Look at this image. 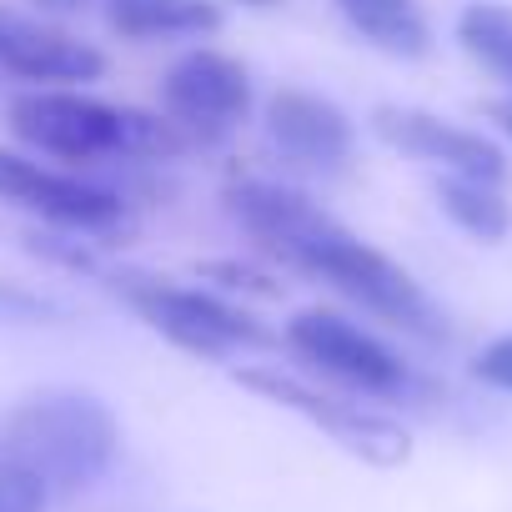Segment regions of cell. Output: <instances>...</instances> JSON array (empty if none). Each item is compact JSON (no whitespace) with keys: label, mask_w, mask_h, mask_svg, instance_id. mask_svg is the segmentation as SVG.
I'll list each match as a JSON object with an SVG mask.
<instances>
[{"label":"cell","mask_w":512,"mask_h":512,"mask_svg":"<svg viewBox=\"0 0 512 512\" xmlns=\"http://www.w3.org/2000/svg\"><path fill=\"white\" fill-rule=\"evenodd\" d=\"M226 211L241 221V231L256 246L272 251L277 262L337 287L342 297H352L372 317H382L402 332H417V337H442L447 332L442 312L417 287V277L402 262H392L387 251L367 246L352 226H342L312 196H302L292 186H277V181H236L226 191Z\"/></svg>","instance_id":"6da1fadb"},{"label":"cell","mask_w":512,"mask_h":512,"mask_svg":"<svg viewBox=\"0 0 512 512\" xmlns=\"http://www.w3.org/2000/svg\"><path fill=\"white\" fill-rule=\"evenodd\" d=\"M121 427L111 407L91 392L51 387L11 407V417L0 422V452L16 457L51 497L56 492H81L106 467L116 462Z\"/></svg>","instance_id":"7a4b0ae2"},{"label":"cell","mask_w":512,"mask_h":512,"mask_svg":"<svg viewBox=\"0 0 512 512\" xmlns=\"http://www.w3.org/2000/svg\"><path fill=\"white\" fill-rule=\"evenodd\" d=\"M11 131L61 161H111V156H176L186 136L126 106H106L81 91H31L11 101Z\"/></svg>","instance_id":"3957f363"},{"label":"cell","mask_w":512,"mask_h":512,"mask_svg":"<svg viewBox=\"0 0 512 512\" xmlns=\"http://www.w3.org/2000/svg\"><path fill=\"white\" fill-rule=\"evenodd\" d=\"M111 287L126 297V307L146 327H156L166 342H176L181 352H196V357H226V352H241V347H272L277 342L241 307H226L221 297H206V292H191V287H171L161 277L121 272V277H111Z\"/></svg>","instance_id":"277c9868"},{"label":"cell","mask_w":512,"mask_h":512,"mask_svg":"<svg viewBox=\"0 0 512 512\" xmlns=\"http://www.w3.org/2000/svg\"><path fill=\"white\" fill-rule=\"evenodd\" d=\"M236 382H241L246 392H256V397H267V402H277V407L307 417L312 427H322L332 442H342V447L357 452L362 462L397 467V462H407V452H412V442H407V432H402L397 422H387V417H377V412H362V407H352V402H337V397H327V392H312L307 382H297V377H287V372H277V367H241Z\"/></svg>","instance_id":"5b68a950"},{"label":"cell","mask_w":512,"mask_h":512,"mask_svg":"<svg viewBox=\"0 0 512 512\" xmlns=\"http://www.w3.org/2000/svg\"><path fill=\"white\" fill-rule=\"evenodd\" d=\"M161 106L186 141H221L251 111V76L221 51H191L161 81Z\"/></svg>","instance_id":"8992f818"},{"label":"cell","mask_w":512,"mask_h":512,"mask_svg":"<svg viewBox=\"0 0 512 512\" xmlns=\"http://www.w3.org/2000/svg\"><path fill=\"white\" fill-rule=\"evenodd\" d=\"M287 342L312 367L332 372L337 382H347L357 392H372V397H402V392H412L407 362L392 347H382L372 332H362L347 317H337V312H322V307L297 312L287 322Z\"/></svg>","instance_id":"52a82bcc"},{"label":"cell","mask_w":512,"mask_h":512,"mask_svg":"<svg viewBox=\"0 0 512 512\" xmlns=\"http://www.w3.org/2000/svg\"><path fill=\"white\" fill-rule=\"evenodd\" d=\"M0 201L36 211L41 221H56V226H81V231H111L126 221V201L116 191H101L81 176L51 171L6 146H0Z\"/></svg>","instance_id":"ba28073f"},{"label":"cell","mask_w":512,"mask_h":512,"mask_svg":"<svg viewBox=\"0 0 512 512\" xmlns=\"http://www.w3.org/2000/svg\"><path fill=\"white\" fill-rule=\"evenodd\" d=\"M372 131H377L387 146H397V151H407V156H417V161L442 166L447 176H477V181H497V186H502V176H507L502 146H492L487 136H477V131H467V126H452V121H442V116H432V111H417V106H377V111H372Z\"/></svg>","instance_id":"9c48e42d"},{"label":"cell","mask_w":512,"mask_h":512,"mask_svg":"<svg viewBox=\"0 0 512 512\" xmlns=\"http://www.w3.org/2000/svg\"><path fill=\"white\" fill-rule=\"evenodd\" d=\"M0 71L21 81H41V86H71V81L86 86L106 76V56L56 26L0 11Z\"/></svg>","instance_id":"30bf717a"},{"label":"cell","mask_w":512,"mask_h":512,"mask_svg":"<svg viewBox=\"0 0 512 512\" xmlns=\"http://www.w3.org/2000/svg\"><path fill=\"white\" fill-rule=\"evenodd\" d=\"M267 131L302 166H342L357 146L347 111L337 101H327L317 91H297V86H287L267 101Z\"/></svg>","instance_id":"8fae6325"},{"label":"cell","mask_w":512,"mask_h":512,"mask_svg":"<svg viewBox=\"0 0 512 512\" xmlns=\"http://www.w3.org/2000/svg\"><path fill=\"white\" fill-rule=\"evenodd\" d=\"M337 11L362 41H372L387 56L417 61L432 51V26L422 16V0H337Z\"/></svg>","instance_id":"7c38bea8"},{"label":"cell","mask_w":512,"mask_h":512,"mask_svg":"<svg viewBox=\"0 0 512 512\" xmlns=\"http://www.w3.org/2000/svg\"><path fill=\"white\" fill-rule=\"evenodd\" d=\"M106 21L126 41H166V36H211L221 11L211 0H106Z\"/></svg>","instance_id":"4fadbf2b"},{"label":"cell","mask_w":512,"mask_h":512,"mask_svg":"<svg viewBox=\"0 0 512 512\" xmlns=\"http://www.w3.org/2000/svg\"><path fill=\"white\" fill-rule=\"evenodd\" d=\"M437 201L442 211L477 241H502L512 231V206L497 191V181H477V176H442L437 181Z\"/></svg>","instance_id":"5bb4252c"},{"label":"cell","mask_w":512,"mask_h":512,"mask_svg":"<svg viewBox=\"0 0 512 512\" xmlns=\"http://www.w3.org/2000/svg\"><path fill=\"white\" fill-rule=\"evenodd\" d=\"M457 41L487 76L512 86V6H502V0H472L457 16Z\"/></svg>","instance_id":"9a60e30c"},{"label":"cell","mask_w":512,"mask_h":512,"mask_svg":"<svg viewBox=\"0 0 512 512\" xmlns=\"http://www.w3.org/2000/svg\"><path fill=\"white\" fill-rule=\"evenodd\" d=\"M46 502H51V492L16 457L0 452V512H46Z\"/></svg>","instance_id":"2e32d148"},{"label":"cell","mask_w":512,"mask_h":512,"mask_svg":"<svg viewBox=\"0 0 512 512\" xmlns=\"http://www.w3.org/2000/svg\"><path fill=\"white\" fill-rule=\"evenodd\" d=\"M472 377L497 387V392H512V337H497L487 342L477 357H472Z\"/></svg>","instance_id":"e0dca14e"},{"label":"cell","mask_w":512,"mask_h":512,"mask_svg":"<svg viewBox=\"0 0 512 512\" xmlns=\"http://www.w3.org/2000/svg\"><path fill=\"white\" fill-rule=\"evenodd\" d=\"M206 277H221L226 287H246V292H267V297H277V287H272L262 272L236 267V262H211V267H206Z\"/></svg>","instance_id":"ac0fdd59"},{"label":"cell","mask_w":512,"mask_h":512,"mask_svg":"<svg viewBox=\"0 0 512 512\" xmlns=\"http://www.w3.org/2000/svg\"><path fill=\"white\" fill-rule=\"evenodd\" d=\"M41 11H56V16H71V11H81V6H91V0H36Z\"/></svg>","instance_id":"d6986e66"},{"label":"cell","mask_w":512,"mask_h":512,"mask_svg":"<svg viewBox=\"0 0 512 512\" xmlns=\"http://www.w3.org/2000/svg\"><path fill=\"white\" fill-rule=\"evenodd\" d=\"M487 116H492V121H497V126L512 136V101H492V106H487Z\"/></svg>","instance_id":"ffe728a7"},{"label":"cell","mask_w":512,"mask_h":512,"mask_svg":"<svg viewBox=\"0 0 512 512\" xmlns=\"http://www.w3.org/2000/svg\"><path fill=\"white\" fill-rule=\"evenodd\" d=\"M241 6H272V0H241Z\"/></svg>","instance_id":"44dd1931"}]
</instances>
